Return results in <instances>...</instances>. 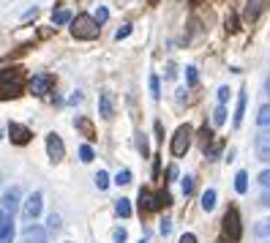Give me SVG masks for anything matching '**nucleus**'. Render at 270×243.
I'll return each instance as SVG.
<instances>
[{"instance_id": "5701e85b", "label": "nucleus", "mask_w": 270, "mask_h": 243, "mask_svg": "<svg viewBox=\"0 0 270 243\" xmlns=\"http://www.w3.org/2000/svg\"><path fill=\"white\" fill-rule=\"evenodd\" d=\"M172 205V197L167 189H161L159 194H156V210H161V208H169Z\"/></svg>"}, {"instance_id": "a211bd4d", "label": "nucleus", "mask_w": 270, "mask_h": 243, "mask_svg": "<svg viewBox=\"0 0 270 243\" xmlns=\"http://www.w3.org/2000/svg\"><path fill=\"white\" fill-rule=\"evenodd\" d=\"M99 109H101V118H106V120L112 118V101H109V93H101V99H99Z\"/></svg>"}, {"instance_id": "6e6552de", "label": "nucleus", "mask_w": 270, "mask_h": 243, "mask_svg": "<svg viewBox=\"0 0 270 243\" xmlns=\"http://www.w3.org/2000/svg\"><path fill=\"white\" fill-rule=\"evenodd\" d=\"M19 189H8L6 194H3V200H0V210H3V213H8V216H17V210L22 205H19Z\"/></svg>"}, {"instance_id": "f03ea898", "label": "nucleus", "mask_w": 270, "mask_h": 243, "mask_svg": "<svg viewBox=\"0 0 270 243\" xmlns=\"http://www.w3.org/2000/svg\"><path fill=\"white\" fill-rule=\"evenodd\" d=\"M68 28H71V36L79 38V41H93L101 33V25L93 19V14H76Z\"/></svg>"}, {"instance_id": "37998d69", "label": "nucleus", "mask_w": 270, "mask_h": 243, "mask_svg": "<svg viewBox=\"0 0 270 243\" xmlns=\"http://www.w3.org/2000/svg\"><path fill=\"white\" fill-rule=\"evenodd\" d=\"M180 243H197V235L194 232H186V235H180Z\"/></svg>"}, {"instance_id": "7c9ffc66", "label": "nucleus", "mask_w": 270, "mask_h": 243, "mask_svg": "<svg viewBox=\"0 0 270 243\" xmlns=\"http://www.w3.org/2000/svg\"><path fill=\"white\" fill-rule=\"evenodd\" d=\"M257 150H270V131L257 137Z\"/></svg>"}, {"instance_id": "2eb2a0df", "label": "nucleus", "mask_w": 270, "mask_h": 243, "mask_svg": "<svg viewBox=\"0 0 270 243\" xmlns=\"http://www.w3.org/2000/svg\"><path fill=\"white\" fill-rule=\"evenodd\" d=\"M74 126H76V131H82L88 139H96V129L88 118H74Z\"/></svg>"}, {"instance_id": "e433bc0d", "label": "nucleus", "mask_w": 270, "mask_h": 243, "mask_svg": "<svg viewBox=\"0 0 270 243\" xmlns=\"http://www.w3.org/2000/svg\"><path fill=\"white\" fill-rule=\"evenodd\" d=\"M129 33H131V25H123V28H120L118 33H115V38H118V41H123V38L129 36Z\"/></svg>"}, {"instance_id": "5fc2aeb1", "label": "nucleus", "mask_w": 270, "mask_h": 243, "mask_svg": "<svg viewBox=\"0 0 270 243\" xmlns=\"http://www.w3.org/2000/svg\"><path fill=\"white\" fill-rule=\"evenodd\" d=\"M268 243H270V241H268Z\"/></svg>"}, {"instance_id": "c03bdc74", "label": "nucleus", "mask_w": 270, "mask_h": 243, "mask_svg": "<svg viewBox=\"0 0 270 243\" xmlns=\"http://www.w3.org/2000/svg\"><path fill=\"white\" fill-rule=\"evenodd\" d=\"M259 205H262V208H270V189L265 191L262 197H259Z\"/></svg>"}, {"instance_id": "3c124183", "label": "nucleus", "mask_w": 270, "mask_h": 243, "mask_svg": "<svg viewBox=\"0 0 270 243\" xmlns=\"http://www.w3.org/2000/svg\"><path fill=\"white\" fill-rule=\"evenodd\" d=\"M156 3H159V0H150V6H156Z\"/></svg>"}, {"instance_id": "b1692460", "label": "nucleus", "mask_w": 270, "mask_h": 243, "mask_svg": "<svg viewBox=\"0 0 270 243\" xmlns=\"http://www.w3.org/2000/svg\"><path fill=\"white\" fill-rule=\"evenodd\" d=\"M147 85H150V96H153V99H156V101H159V99H161V79L156 77V74H150V79H147Z\"/></svg>"}, {"instance_id": "1a4fd4ad", "label": "nucleus", "mask_w": 270, "mask_h": 243, "mask_svg": "<svg viewBox=\"0 0 270 243\" xmlns=\"http://www.w3.org/2000/svg\"><path fill=\"white\" fill-rule=\"evenodd\" d=\"M8 139H11L14 145H28L30 139H33V134H30V129H28V126L8 123Z\"/></svg>"}, {"instance_id": "de8ad7c7", "label": "nucleus", "mask_w": 270, "mask_h": 243, "mask_svg": "<svg viewBox=\"0 0 270 243\" xmlns=\"http://www.w3.org/2000/svg\"><path fill=\"white\" fill-rule=\"evenodd\" d=\"M156 134H159L156 139H164V126H161V123H156Z\"/></svg>"}, {"instance_id": "f8f14e48", "label": "nucleus", "mask_w": 270, "mask_h": 243, "mask_svg": "<svg viewBox=\"0 0 270 243\" xmlns=\"http://www.w3.org/2000/svg\"><path fill=\"white\" fill-rule=\"evenodd\" d=\"M265 6H268V0H248L246 8H243V19L246 22H257L259 14L265 11Z\"/></svg>"}, {"instance_id": "a18cd8bd", "label": "nucleus", "mask_w": 270, "mask_h": 243, "mask_svg": "<svg viewBox=\"0 0 270 243\" xmlns=\"http://www.w3.org/2000/svg\"><path fill=\"white\" fill-rule=\"evenodd\" d=\"M259 161H265V164H270V150H257Z\"/></svg>"}, {"instance_id": "ddd939ff", "label": "nucleus", "mask_w": 270, "mask_h": 243, "mask_svg": "<svg viewBox=\"0 0 270 243\" xmlns=\"http://www.w3.org/2000/svg\"><path fill=\"white\" fill-rule=\"evenodd\" d=\"M156 210V194L150 189H139V213H150Z\"/></svg>"}, {"instance_id": "c9c22d12", "label": "nucleus", "mask_w": 270, "mask_h": 243, "mask_svg": "<svg viewBox=\"0 0 270 243\" xmlns=\"http://www.w3.org/2000/svg\"><path fill=\"white\" fill-rule=\"evenodd\" d=\"M177 175H180V172H177V167H175V164H169V167H167V183L177 180Z\"/></svg>"}, {"instance_id": "864d4df0", "label": "nucleus", "mask_w": 270, "mask_h": 243, "mask_svg": "<svg viewBox=\"0 0 270 243\" xmlns=\"http://www.w3.org/2000/svg\"><path fill=\"white\" fill-rule=\"evenodd\" d=\"M66 243H68V241H66Z\"/></svg>"}, {"instance_id": "0eeeda50", "label": "nucleus", "mask_w": 270, "mask_h": 243, "mask_svg": "<svg viewBox=\"0 0 270 243\" xmlns=\"http://www.w3.org/2000/svg\"><path fill=\"white\" fill-rule=\"evenodd\" d=\"M47 153H49V161H52V164H58V161L66 159V145H63V139H60L55 131L47 134Z\"/></svg>"}, {"instance_id": "a878e982", "label": "nucleus", "mask_w": 270, "mask_h": 243, "mask_svg": "<svg viewBox=\"0 0 270 243\" xmlns=\"http://www.w3.org/2000/svg\"><path fill=\"white\" fill-rule=\"evenodd\" d=\"M254 235L259 238H270V219H262L257 227H254Z\"/></svg>"}, {"instance_id": "72a5a7b5", "label": "nucleus", "mask_w": 270, "mask_h": 243, "mask_svg": "<svg viewBox=\"0 0 270 243\" xmlns=\"http://www.w3.org/2000/svg\"><path fill=\"white\" fill-rule=\"evenodd\" d=\"M186 79H188V85H197V79H200V71H197L194 66H188V69H186Z\"/></svg>"}, {"instance_id": "a19ab883", "label": "nucleus", "mask_w": 270, "mask_h": 243, "mask_svg": "<svg viewBox=\"0 0 270 243\" xmlns=\"http://www.w3.org/2000/svg\"><path fill=\"white\" fill-rule=\"evenodd\" d=\"M115 243H126V230H123V227L115 230Z\"/></svg>"}, {"instance_id": "4468645a", "label": "nucleus", "mask_w": 270, "mask_h": 243, "mask_svg": "<svg viewBox=\"0 0 270 243\" xmlns=\"http://www.w3.org/2000/svg\"><path fill=\"white\" fill-rule=\"evenodd\" d=\"M74 22V14L68 11V8H58V11L52 14V25H58V28H63V25H71Z\"/></svg>"}, {"instance_id": "79ce46f5", "label": "nucleus", "mask_w": 270, "mask_h": 243, "mask_svg": "<svg viewBox=\"0 0 270 243\" xmlns=\"http://www.w3.org/2000/svg\"><path fill=\"white\" fill-rule=\"evenodd\" d=\"M169 232H172V221L164 219V221H161V235H169Z\"/></svg>"}, {"instance_id": "09e8293b", "label": "nucleus", "mask_w": 270, "mask_h": 243, "mask_svg": "<svg viewBox=\"0 0 270 243\" xmlns=\"http://www.w3.org/2000/svg\"><path fill=\"white\" fill-rule=\"evenodd\" d=\"M79 101H82V96H79V93H74V96L68 99V104H79Z\"/></svg>"}, {"instance_id": "f704fd0d", "label": "nucleus", "mask_w": 270, "mask_h": 243, "mask_svg": "<svg viewBox=\"0 0 270 243\" xmlns=\"http://www.w3.org/2000/svg\"><path fill=\"white\" fill-rule=\"evenodd\" d=\"M227 30H229V33H237V30H240V28H237V17H235V14H229V17H227Z\"/></svg>"}, {"instance_id": "aec40b11", "label": "nucleus", "mask_w": 270, "mask_h": 243, "mask_svg": "<svg viewBox=\"0 0 270 243\" xmlns=\"http://www.w3.org/2000/svg\"><path fill=\"white\" fill-rule=\"evenodd\" d=\"M210 142H213V131L207 129V126H202V129H200V145H202V150H205V153L210 150Z\"/></svg>"}, {"instance_id": "603ef678", "label": "nucleus", "mask_w": 270, "mask_h": 243, "mask_svg": "<svg viewBox=\"0 0 270 243\" xmlns=\"http://www.w3.org/2000/svg\"><path fill=\"white\" fill-rule=\"evenodd\" d=\"M139 243H147V241H139Z\"/></svg>"}, {"instance_id": "9d476101", "label": "nucleus", "mask_w": 270, "mask_h": 243, "mask_svg": "<svg viewBox=\"0 0 270 243\" xmlns=\"http://www.w3.org/2000/svg\"><path fill=\"white\" fill-rule=\"evenodd\" d=\"M14 235H17V230H14V216L0 210V243H14Z\"/></svg>"}, {"instance_id": "393cba45", "label": "nucleus", "mask_w": 270, "mask_h": 243, "mask_svg": "<svg viewBox=\"0 0 270 243\" xmlns=\"http://www.w3.org/2000/svg\"><path fill=\"white\" fill-rule=\"evenodd\" d=\"M257 123H259V126H270V104H262V107H259Z\"/></svg>"}, {"instance_id": "49530a36", "label": "nucleus", "mask_w": 270, "mask_h": 243, "mask_svg": "<svg viewBox=\"0 0 270 243\" xmlns=\"http://www.w3.org/2000/svg\"><path fill=\"white\" fill-rule=\"evenodd\" d=\"M175 74H177V71H175V66L169 63V66H167V79H175Z\"/></svg>"}, {"instance_id": "f3484780", "label": "nucleus", "mask_w": 270, "mask_h": 243, "mask_svg": "<svg viewBox=\"0 0 270 243\" xmlns=\"http://www.w3.org/2000/svg\"><path fill=\"white\" fill-rule=\"evenodd\" d=\"M243 115H246V93L237 96V107H235V118H232V123L240 126L243 123Z\"/></svg>"}, {"instance_id": "c756f323", "label": "nucleus", "mask_w": 270, "mask_h": 243, "mask_svg": "<svg viewBox=\"0 0 270 243\" xmlns=\"http://www.w3.org/2000/svg\"><path fill=\"white\" fill-rule=\"evenodd\" d=\"M93 19H96L99 25H104L106 19H109V8H106V6H99V8H96V14H93Z\"/></svg>"}, {"instance_id": "dca6fc26", "label": "nucleus", "mask_w": 270, "mask_h": 243, "mask_svg": "<svg viewBox=\"0 0 270 243\" xmlns=\"http://www.w3.org/2000/svg\"><path fill=\"white\" fill-rule=\"evenodd\" d=\"M131 210H134V208H131V200H126V197H120V200L115 202V213H118L120 219H129Z\"/></svg>"}, {"instance_id": "412c9836", "label": "nucleus", "mask_w": 270, "mask_h": 243, "mask_svg": "<svg viewBox=\"0 0 270 243\" xmlns=\"http://www.w3.org/2000/svg\"><path fill=\"white\" fill-rule=\"evenodd\" d=\"M235 191H237V194H246V191H248V175L243 170L235 175Z\"/></svg>"}, {"instance_id": "6ab92c4d", "label": "nucleus", "mask_w": 270, "mask_h": 243, "mask_svg": "<svg viewBox=\"0 0 270 243\" xmlns=\"http://www.w3.org/2000/svg\"><path fill=\"white\" fill-rule=\"evenodd\" d=\"M60 227H63L60 216H58V213H49V219H47V235H58Z\"/></svg>"}, {"instance_id": "cd10ccee", "label": "nucleus", "mask_w": 270, "mask_h": 243, "mask_svg": "<svg viewBox=\"0 0 270 243\" xmlns=\"http://www.w3.org/2000/svg\"><path fill=\"white\" fill-rule=\"evenodd\" d=\"M213 123H216V126L227 123V107H224V104H218V107H216V112H213Z\"/></svg>"}, {"instance_id": "473e14b6", "label": "nucleus", "mask_w": 270, "mask_h": 243, "mask_svg": "<svg viewBox=\"0 0 270 243\" xmlns=\"http://www.w3.org/2000/svg\"><path fill=\"white\" fill-rule=\"evenodd\" d=\"M115 183H118V186L131 183V170H120V172H118V178H115Z\"/></svg>"}, {"instance_id": "4c0bfd02", "label": "nucleus", "mask_w": 270, "mask_h": 243, "mask_svg": "<svg viewBox=\"0 0 270 243\" xmlns=\"http://www.w3.org/2000/svg\"><path fill=\"white\" fill-rule=\"evenodd\" d=\"M227 99H229V88L224 85V88H218V104H227Z\"/></svg>"}, {"instance_id": "9b49d317", "label": "nucleus", "mask_w": 270, "mask_h": 243, "mask_svg": "<svg viewBox=\"0 0 270 243\" xmlns=\"http://www.w3.org/2000/svg\"><path fill=\"white\" fill-rule=\"evenodd\" d=\"M47 230H44L41 224H28L22 230V241L25 243H47Z\"/></svg>"}, {"instance_id": "bb28decb", "label": "nucleus", "mask_w": 270, "mask_h": 243, "mask_svg": "<svg viewBox=\"0 0 270 243\" xmlns=\"http://www.w3.org/2000/svg\"><path fill=\"white\" fill-rule=\"evenodd\" d=\"M79 159H82L85 164H90V161L96 159V150L90 148V145H79Z\"/></svg>"}, {"instance_id": "2f4dec72", "label": "nucleus", "mask_w": 270, "mask_h": 243, "mask_svg": "<svg viewBox=\"0 0 270 243\" xmlns=\"http://www.w3.org/2000/svg\"><path fill=\"white\" fill-rule=\"evenodd\" d=\"M183 194H186V197L194 194V178H191V175H186V178H183Z\"/></svg>"}, {"instance_id": "f257e3e1", "label": "nucleus", "mask_w": 270, "mask_h": 243, "mask_svg": "<svg viewBox=\"0 0 270 243\" xmlns=\"http://www.w3.org/2000/svg\"><path fill=\"white\" fill-rule=\"evenodd\" d=\"M25 90V69L22 66H8L0 69V99H17Z\"/></svg>"}, {"instance_id": "c85d7f7f", "label": "nucleus", "mask_w": 270, "mask_h": 243, "mask_svg": "<svg viewBox=\"0 0 270 243\" xmlns=\"http://www.w3.org/2000/svg\"><path fill=\"white\" fill-rule=\"evenodd\" d=\"M96 186H99L101 191H104V189H109V175H106L104 170H101V172H96Z\"/></svg>"}, {"instance_id": "58836bf2", "label": "nucleus", "mask_w": 270, "mask_h": 243, "mask_svg": "<svg viewBox=\"0 0 270 243\" xmlns=\"http://www.w3.org/2000/svg\"><path fill=\"white\" fill-rule=\"evenodd\" d=\"M259 183H262L265 189H270V170H265L262 175H259Z\"/></svg>"}, {"instance_id": "4be33fe9", "label": "nucleus", "mask_w": 270, "mask_h": 243, "mask_svg": "<svg viewBox=\"0 0 270 243\" xmlns=\"http://www.w3.org/2000/svg\"><path fill=\"white\" fill-rule=\"evenodd\" d=\"M216 208V189H207L202 194V210H213Z\"/></svg>"}, {"instance_id": "7ed1b4c3", "label": "nucleus", "mask_w": 270, "mask_h": 243, "mask_svg": "<svg viewBox=\"0 0 270 243\" xmlns=\"http://www.w3.org/2000/svg\"><path fill=\"white\" fill-rule=\"evenodd\" d=\"M221 235L227 238L229 243H237V241H240V235H243V224H240V213H237V208H229L227 213H224Z\"/></svg>"}, {"instance_id": "ea45409f", "label": "nucleus", "mask_w": 270, "mask_h": 243, "mask_svg": "<svg viewBox=\"0 0 270 243\" xmlns=\"http://www.w3.org/2000/svg\"><path fill=\"white\" fill-rule=\"evenodd\" d=\"M136 145H139L142 156H147V139H145V134H139V139H136Z\"/></svg>"}, {"instance_id": "20e7f679", "label": "nucleus", "mask_w": 270, "mask_h": 243, "mask_svg": "<svg viewBox=\"0 0 270 243\" xmlns=\"http://www.w3.org/2000/svg\"><path fill=\"white\" fill-rule=\"evenodd\" d=\"M191 134H194V129L188 123H183L180 129L175 131V137H172V142H169V150L175 159H180V156L188 153V148H191Z\"/></svg>"}, {"instance_id": "423d86ee", "label": "nucleus", "mask_w": 270, "mask_h": 243, "mask_svg": "<svg viewBox=\"0 0 270 243\" xmlns=\"http://www.w3.org/2000/svg\"><path fill=\"white\" fill-rule=\"evenodd\" d=\"M41 208H44V194L41 191H33L22 205V216L25 219H38L41 216Z\"/></svg>"}, {"instance_id": "39448f33", "label": "nucleus", "mask_w": 270, "mask_h": 243, "mask_svg": "<svg viewBox=\"0 0 270 243\" xmlns=\"http://www.w3.org/2000/svg\"><path fill=\"white\" fill-rule=\"evenodd\" d=\"M28 88H30L33 96H49L52 88H55V77L52 74H35V77L28 82Z\"/></svg>"}, {"instance_id": "8fccbe9b", "label": "nucleus", "mask_w": 270, "mask_h": 243, "mask_svg": "<svg viewBox=\"0 0 270 243\" xmlns=\"http://www.w3.org/2000/svg\"><path fill=\"white\" fill-rule=\"evenodd\" d=\"M265 88H268V93H270V77H268V82H265Z\"/></svg>"}]
</instances>
